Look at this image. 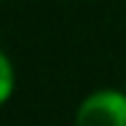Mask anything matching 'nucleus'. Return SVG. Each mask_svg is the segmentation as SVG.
<instances>
[{
    "label": "nucleus",
    "instance_id": "obj_1",
    "mask_svg": "<svg viewBox=\"0 0 126 126\" xmlns=\"http://www.w3.org/2000/svg\"><path fill=\"white\" fill-rule=\"evenodd\" d=\"M75 126H126V93L98 90L77 108Z\"/></svg>",
    "mask_w": 126,
    "mask_h": 126
},
{
    "label": "nucleus",
    "instance_id": "obj_2",
    "mask_svg": "<svg viewBox=\"0 0 126 126\" xmlns=\"http://www.w3.org/2000/svg\"><path fill=\"white\" fill-rule=\"evenodd\" d=\"M10 93H13V67L8 57L0 51V106L10 98Z\"/></svg>",
    "mask_w": 126,
    "mask_h": 126
}]
</instances>
